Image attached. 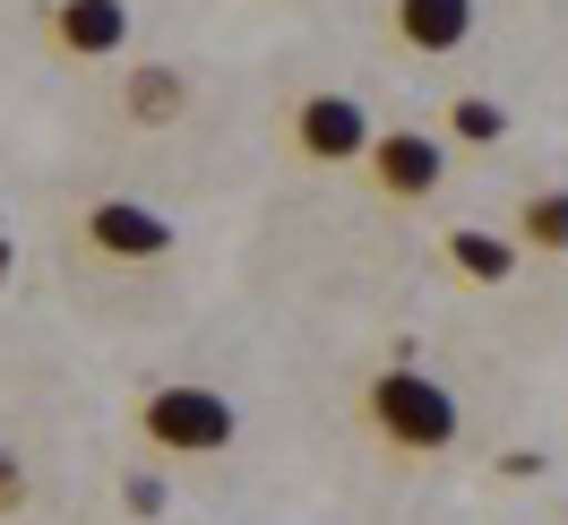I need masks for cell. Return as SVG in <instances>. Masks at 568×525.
<instances>
[{
	"label": "cell",
	"instance_id": "6da1fadb",
	"mask_svg": "<svg viewBox=\"0 0 568 525\" xmlns=\"http://www.w3.org/2000/svg\"><path fill=\"white\" fill-rule=\"evenodd\" d=\"M354 422H362V440H371L379 456H396V465L448 456V448H457V431H465L448 380L423 371V362H379V371H362Z\"/></svg>",
	"mask_w": 568,
	"mask_h": 525
},
{
	"label": "cell",
	"instance_id": "7a4b0ae2",
	"mask_svg": "<svg viewBox=\"0 0 568 525\" xmlns=\"http://www.w3.org/2000/svg\"><path fill=\"white\" fill-rule=\"evenodd\" d=\"M130 431H139L146 456H164V465H207L242 440V414H233V396L207 380H155L130 396Z\"/></svg>",
	"mask_w": 568,
	"mask_h": 525
},
{
	"label": "cell",
	"instance_id": "3957f363",
	"mask_svg": "<svg viewBox=\"0 0 568 525\" xmlns=\"http://www.w3.org/2000/svg\"><path fill=\"white\" fill-rule=\"evenodd\" d=\"M276 147L302 173H362L371 147H379V121H371L362 95H345V87H302V95H284V112H276Z\"/></svg>",
	"mask_w": 568,
	"mask_h": 525
},
{
	"label": "cell",
	"instance_id": "277c9868",
	"mask_svg": "<svg viewBox=\"0 0 568 525\" xmlns=\"http://www.w3.org/2000/svg\"><path fill=\"white\" fill-rule=\"evenodd\" d=\"M70 242L87 250V259H104V267H164L173 259V215L146 208V199H87L70 224Z\"/></svg>",
	"mask_w": 568,
	"mask_h": 525
},
{
	"label": "cell",
	"instance_id": "5b68a950",
	"mask_svg": "<svg viewBox=\"0 0 568 525\" xmlns=\"http://www.w3.org/2000/svg\"><path fill=\"white\" fill-rule=\"evenodd\" d=\"M362 181H371L388 208H423V199H439V181H448V139H439V130H379Z\"/></svg>",
	"mask_w": 568,
	"mask_h": 525
},
{
	"label": "cell",
	"instance_id": "8992f818",
	"mask_svg": "<svg viewBox=\"0 0 568 525\" xmlns=\"http://www.w3.org/2000/svg\"><path fill=\"white\" fill-rule=\"evenodd\" d=\"M130 27H139L130 0H52V9H43V43H52L61 61H78V70H87V61H112V52L130 43Z\"/></svg>",
	"mask_w": 568,
	"mask_h": 525
},
{
	"label": "cell",
	"instance_id": "52a82bcc",
	"mask_svg": "<svg viewBox=\"0 0 568 525\" xmlns=\"http://www.w3.org/2000/svg\"><path fill=\"white\" fill-rule=\"evenodd\" d=\"M483 27V0H388V36L405 52H423V61H448L465 52Z\"/></svg>",
	"mask_w": 568,
	"mask_h": 525
},
{
	"label": "cell",
	"instance_id": "ba28073f",
	"mask_svg": "<svg viewBox=\"0 0 568 525\" xmlns=\"http://www.w3.org/2000/svg\"><path fill=\"white\" fill-rule=\"evenodd\" d=\"M181 112H190V78H181L173 61L121 70V121H130V130H173Z\"/></svg>",
	"mask_w": 568,
	"mask_h": 525
},
{
	"label": "cell",
	"instance_id": "9c48e42d",
	"mask_svg": "<svg viewBox=\"0 0 568 525\" xmlns=\"http://www.w3.org/2000/svg\"><path fill=\"white\" fill-rule=\"evenodd\" d=\"M439 250H448V267H457L465 284H508L517 276V233L499 224V233H483V224H457V233H439Z\"/></svg>",
	"mask_w": 568,
	"mask_h": 525
},
{
	"label": "cell",
	"instance_id": "30bf717a",
	"mask_svg": "<svg viewBox=\"0 0 568 525\" xmlns=\"http://www.w3.org/2000/svg\"><path fill=\"white\" fill-rule=\"evenodd\" d=\"M508 233H517V250H542V259H568V190H560V181H542V190H526V199L508 208Z\"/></svg>",
	"mask_w": 568,
	"mask_h": 525
},
{
	"label": "cell",
	"instance_id": "8fae6325",
	"mask_svg": "<svg viewBox=\"0 0 568 525\" xmlns=\"http://www.w3.org/2000/svg\"><path fill=\"white\" fill-rule=\"evenodd\" d=\"M448 139L457 147H499L508 139V112L491 95H448Z\"/></svg>",
	"mask_w": 568,
	"mask_h": 525
},
{
	"label": "cell",
	"instance_id": "7c38bea8",
	"mask_svg": "<svg viewBox=\"0 0 568 525\" xmlns=\"http://www.w3.org/2000/svg\"><path fill=\"white\" fill-rule=\"evenodd\" d=\"M121 499H130V517H164V483L155 474H121Z\"/></svg>",
	"mask_w": 568,
	"mask_h": 525
},
{
	"label": "cell",
	"instance_id": "4fadbf2b",
	"mask_svg": "<svg viewBox=\"0 0 568 525\" xmlns=\"http://www.w3.org/2000/svg\"><path fill=\"white\" fill-rule=\"evenodd\" d=\"M18 499H27V465L0 448V508H18Z\"/></svg>",
	"mask_w": 568,
	"mask_h": 525
},
{
	"label": "cell",
	"instance_id": "5bb4252c",
	"mask_svg": "<svg viewBox=\"0 0 568 525\" xmlns=\"http://www.w3.org/2000/svg\"><path fill=\"white\" fill-rule=\"evenodd\" d=\"M9 259H18V250H9V233H0V276H9Z\"/></svg>",
	"mask_w": 568,
	"mask_h": 525
}]
</instances>
